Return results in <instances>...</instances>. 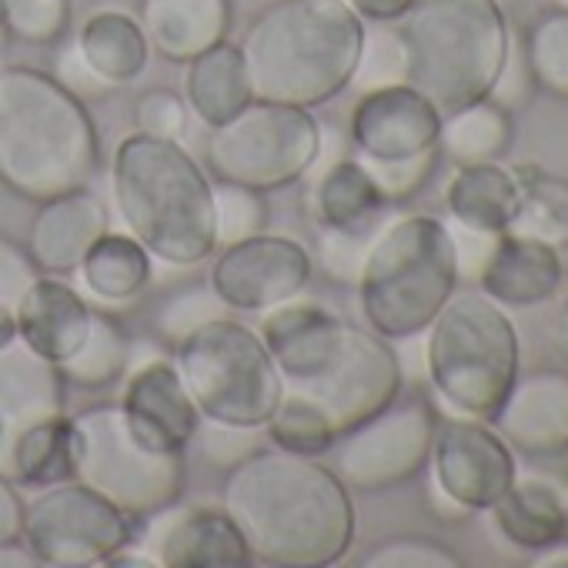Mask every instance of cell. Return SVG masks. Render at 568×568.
<instances>
[{"label": "cell", "instance_id": "cell-1", "mask_svg": "<svg viewBox=\"0 0 568 568\" xmlns=\"http://www.w3.org/2000/svg\"><path fill=\"white\" fill-rule=\"evenodd\" d=\"M221 508L251 558L271 568H325L355 545L352 488L315 458L257 448L227 468Z\"/></svg>", "mask_w": 568, "mask_h": 568}, {"label": "cell", "instance_id": "cell-2", "mask_svg": "<svg viewBox=\"0 0 568 568\" xmlns=\"http://www.w3.org/2000/svg\"><path fill=\"white\" fill-rule=\"evenodd\" d=\"M101 138L84 101L34 68L0 71V184L51 201L98 178Z\"/></svg>", "mask_w": 568, "mask_h": 568}, {"label": "cell", "instance_id": "cell-3", "mask_svg": "<svg viewBox=\"0 0 568 568\" xmlns=\"http://www.w3.org/2000/svg\"><path fill=\"white\" fill-rule=\"evenodd\" d=\"M362 38L348 0H274L237 48L257 101L315 111L352 88Z\"/></svg>", "mask_w": 568, "mask_h": 568}, {"label": "cell", "instance_id": "cell-4", "mask_svg": "<svg viewBox=\"0 0 568 568\" xmlns=\"http://www.w3.org/2000/svg\"><path fill=\"white\" fill-rule=\"evenodd\" d=\"M111 197L151 257L194 267L217 247L211 174L181 141L134 131L111 161Z\"/></svg>", "mask_w": 568, "mask_h": 568}, {"label": "cell", "instance_id": "cell-5", "mask_svg": "<svg viewBox=\"0 0 568 568\" xmlns=\"http://www.w3.org/2000/svg\"><path fill=\"white\" fill-rule=\"evenodd\" d=\"M355 288L375 335L388 342L422 335L458 292L448 224L435 214H402L375 227Z\"/></svg>", "mask_w": 568, "mask_h": 568}, {"label": "cell", "instance_id": "cell-6", "mask_svg": "<svg viewBox=\"0 0 568 568\" xmlns=\"http://www.w3.org/2000/svg\"><path fill=\"white\" fill-rule=\"evenodd\" d=\"M408 84L442 114L491 98L511 38L495 0H422L402 21Z\"/></svg>", "mask_w": 568, "mask_h": 568}, {"label": "cell", "instance_id": "cell-7", "mask_svg": "<svg viewBox=\"0 0 568 568\" xmlns=\"http://www.w3.org/2000/svg\"><path fill=\"white\" fill-rule=\"evenodd\" d=\"M425 365L452 418L491 422L521 375L518 328L485 292H455L425 328Z\"/></svg>", "mask_w": 568, "mask_h": 568}, {"label": "cell", "instance_id": "cell-8", "mask_svg": "<svg viewBox=\"0 0 568 568\" xmlns=\"http://www.w3.org/2000/svg\"><path fill=\"white\" fill-rule=\"evenodd\" d=\"M178 375L201 412V422L264 428L284 398L281 372L247 325L221 315L174 348Z\"/></svg>", "mask_w": 568, "mask_h": 568}, {"label": "cell", "instance_id": "cell-9", "mask_svg": "<svg viewBox=\"0 0 568 568\" xmlns=\"http://www.w3.org/2000/svg\"><path fill=\"white\" fill-rule=\"evenodd\" d=\"M322 124L308 108L251 101L231 121L211 128L204 164L214 181L277 191L302 181L322 158Z\"/></svg>", "mask_w": 568, "mask_h": 568}, {"label": "cell", "instance_id": "cell-10", "mask_svg": "<svg viewBox=\"0 0 568 568\" xmlns=\"http://www.w3.org/2000/svg\"><path fill=\"white\" fill-rule=\"evenodd\" d=\"M81 455L74 478L134 518H148L181 498L184 455L144 448L124 425L121 405H94L74 418Z\"/></svg>", "mask_w": 568, "mask_h": 568}, {"label": "cell", "instance_id": "cell-11", "mask_svg": "<svg viewBox=\"0 0 568 568\" xmlns=\"http://www.w3.org/2000/svg\"><path fill=\"white\" fill-rule=\"evenodd\" d=\"M21 538L44 568H94L138 541V518L68 478L41 488L24 505Z\"/></svg>", "mask_w": 568, "mask_h": 568}, {"label": "cell", "instance_id": "cell-12", "mask_svg": "<svg viewBox=\"0 0 568 568\" xmlns=\"http://www.w3.org/2000/svg\"><path fill=\"white\" fill-rule=\"evenodd\" d=\"M438 412L422 395H398L388 408L345 432L335 445V475L362 495L392 491L425 471Z\"/></svg>", "mask_w": 568, "mask_h": 568}, {"label": "cell", "instance_id": "cell-13", "mask_svg": "<svg viewBox=\"0 0 568 568\" xmlns=\"http://www.w3.org/2000/svg\"><path fill=\"white\" fill-rule=\"evenodd\" d=\"M284 392L312 402L342 438L402 395V362L388 338L348 322L332 365L312 382L284 385Z\"/></svg>", "mask_w": 568, "mask_h": 568}, {"label": "cell", "instance_id": "cell-14", "mask_svg": "<svg viewBox=\"0 0 568 568\" xmlns=\"http://www.w3.org/2000/svg\"><path fill=\"white\" fill-rule=\"evenodd\" d=\"M315 271L312 251L284 234H254L224 244L211 264V292L227 312H267L298 298Z\"/></svg>", "mask_w": 568, "mask_h": 568}, {"label": "cell", "instance_id": "cell-15", "mask_svg": "<svg viewBox=\"0 0 568 568\" xmlns=\"http://www.w3.org/2000/svg\"><path fill=\"white\" fill-rule=\"evenodd\" d=\"M432 485H438L465 511H485L501 498L515 475V452L488 428V422L445 418L432 442Z\"/></svg>", "mask_w": 568, "mask_h": 568}, {"label": "cell", "instance_id": "cell-16", "mask_svg": "<svg viewBox=\"0 0 568 568\" xmlns=\"http://www.w3.org/2000/svg\"><path fill=\"white\" fill-rule=\"evenodd\" d=\"M141 548L161 568H244L254 561L244 535L221 505L171 501L151 515Z\"/></svg>", "mask_w": 568, "mask_h": 568}, {"label": "cell", "instance_id": "cell-17", "mask_svg": "<svg viewBox=\"0 0 568 568\" xmlns=\"http://www.w3.org/2000/svg\"><path fill=\"white\" fill-rule=\"evenodd\" d=\"M128 432L151 452L161 455H184L187 445L197 438L201 412L194 408L178 365L164 355L134 365L124 398L118 402Z\"/></svg>", "mask_w": 568, "mask_h": 568}, {"label": "cell", "instance_id": "cell-18", "mask_svg": "<svg viewBox=\"0 0 568 568\" xmlns=\"http://www.w3.org/2000/svg\"><path fill=\"white\" fill-rule=\"evenodd\" d=\"M438 131L442 111L412 84L365 91L352 111V144L378 161L438 148Z\"/></svg>", "mask_w": 568, "mask_h": 568}, {"label": "cell", "instance_id": "cell-19", "mask_svg": "<svg viewBox=\"0 0 568 568\" xmlns=\"http://www.w3.org/2000/svg\"><path fill=\"white\" fill-rule=\"evenodd\" d=\"M345 318H338L335 312L322 308L318 302H302L292 298L284 305L267 308L257 335L267 345L281 382L284 385H302L318 378L332 358L342 348L345 338Z\"/></svg>", "mask_w": 568, "mask_h": 568}, {"label": "cell", "instance_id": "cell-20", "mask_svg": "<svg viewBox=\"0 0 568 568\" xmlns=\"http://www.w3.org/2000/svg\"><path fill=\"white\" fill-rule=\"evenodd\" d=\"M104 231H111L104 201L88 187L68 191L41 201L28 227V254L44 274H71Z\"/></svg>", "mask_w": 568, "mask_h": 568}, {"label": "cell", "instance_id": "cell-21", "mask_svg": "<svg viewBox=\"0 0 568 568\" xmlns=\"http://www.w3.org/2000/svg\"><path fill=\"white\" fill-rule=\"evenodd\" d=\"M491 425L515 455L568 445V372L541 368L525 378L518 375Z\"/></svg>", "mask_w": 568, "mask_h": 568}, {"label": "cell", "instance_id": "cell-22", "mask_svg": "<svg viewBox=\"0 0 568 568\" xmlns=\"http://www.w3.org/2000/svg\"><path fill=\"white\" fill-rule=\"evenodd\" d=\"M94 308L61 274L38 277L14 308L18 338L41 358L64 365L88 338Z\"/></svg>", "mask_w": 568, "mask_h": 568}, {"label": "cell", "instance_id": "cell-23", "mask_svg": "<svg viewBox=\"0 0 568 568\" xmlns=\"http://www.w3.org/2000/svg\"><path fill=\"white\" fill-rule=\"evenodd\" d=\"M68 382L61 368L28 348L21 338L0 348V448L18 438L24 428L64 415Z\"/></svg>", "mask_w": 568, "mask_h": 568}, {"label": "cell", "instance_id": "cell-24", "mask_svg": "<svg viewBox=\"0 0 568 568\" xmlns=\"http://www.w3.org/2000/svg\"><path fill=\"white\" fill-rule=\"evenodd\" d=\"M561 274V254L551 244L521 231H501L478 288L501 308H528L555 295Z\"/></svg>", "mask_w": 568, "mask_h": 568}, {"label": "cell", "instance_id": "cell-25", "mask_svg": "<svg viewBox=\"0 0 568 568\" xmlns=\"http://www.w3.org/2000/svg\"><path fill=\"white\" fill-rule=\"evenodd\" d=\"M138 21L161 58L187 64L207 48L227 41L231 0H144Z\"/></svg>", "mask_w": 568, "mask_h": 568}, {"label": "cell", "instance_id": "cell-26", "mask_svg": "<svg viewBox=\"0 0 568 568\" xmlns=\"http://www.w3.org/2000/svg\"><path fill=\"white\" fill-rule=\"evenodd\" d=\"M485 511L491 518V528L511 548L538 551V548H545L565 535L568 498L561 491H555L548 481H541L538 475L515 465L511 485Z\"/></svg>", "mask_w": 568, "mask_h": 568}, {"label": "cell", "instance_id": "cell-27", "mask_svg": "<svg viewBox=\"0 0 568 568\" xmlns=\"http://www.w3.org/2000/svg\"><path fill=\"white\" fill-rule=\"evenodd\" d=\"M78 455L81 442L74 418H44L0 448V475H8L21 488H48L74 478Z\"/></svg>", "mask_w": 568, "mask_h": 568}, {"label": "cell", "instance_id": "cell-28", "mask_svg": "<svg viewBox=\"0 0 568 568\" xmlns=\"http://www.w3.org/2000/svg\"><path fill=\"white\" fill-rule=\"evenodd\" d=\"M184 104L187 111L207 124L217 128L224 121H231L234 114H241L254 94H251V78L241 58L237 44H214L204 54L191 58L184 64Z\"/></svg>", "mask_w": 568, "mask_h": 568}, {"label": "cell", "instance_id": "cell-29", "mask_svg": "<svg viewBox=\"0 0 568 568\" xmlns=\"http://www.w3.org/2000/svg\"><path fill=\"white\" fill-rule=\"evenodd\" d=\"M445 204H448L452 221L501 234L511 227L518 204H521L518 174L501 168L498 161L458 164L455 178L448 181Z\"/></svg>", "mask_w": 568, "mask_h": 568}, {"label": "cell", "instance_id": "cell-30", "mask_svg": "<svg viewBox=\"0 0 568 568\" xmlns=\"http://www.w3.org/2000/svg\"><path fill=\"white\" fill-rule=\"evenodd\" d=\"M78 271L84 288L108 305L134 302L154 274L148 247L134 234H118V231H104L91 244Z\"/></svg>", "mask_w": 568, "mask_h": 568}, {"label": "cell", "instance_id": "cell-31", "mask_svg": "<svg viewBox=\"0 0 568 568\" xmlns=\"http://www.w3.org/2000/svg\"><path fill=\"white\" fill-rule=\"evenodd\" d=\"M78 44L88 58V64L111 84L124 88L138 81L148 68V34L138 18L124 11H98L84 21Z\"/></svg>", "mask_w": 568, "mask_h": 568}, {"label": "cell", "instance_id": "cell-32", "mask_svg": "<svg viewBox=\"0 0 568 568\" xmlns=\"http://www.w3.org/2000/svg\"><path fill=\"white\" fill-rule=\"evenodd\" d=\"M385 211V197L375 187L372 174L358 158L335 161L312 191V214L322 227H348L372 231L378 227V214Z\"/></svg>", "mask_w": 568, "mask_h": 568}, {"label": "cell", "instance_id": "cell-33", "mask_svg": "<svg viewBox=\"0 0 568 568\" xmlns=\"http://www.w3.org/2000/svg\"><path fill=\"white\" fill-rule=\"evenodd\" d=\"M511 144V114L495 98L471 101L458 111L442 114L438 151L455 164H485L498 161Z\"/></svg>", "mask_w": 568, "mask_h": 568}, {"label": "cell", "instance_id": "cell-34", "mask_svg": "<svg viewBox=\"0 0 568 568\" xmlns=\"http://www.w3.org/2000/svg\"><path fill=\"white\" fill-rule=\"evenodd\" d=\"M131 362H134V345L124 325L108 312H94L84 345L58 368L68 385L84 392H104L124 378Z\"/></svg>", "mask_w": 568, "mask_h": 568}, {"label": "cell", "instance_id": "cell-35", "mask_svg": "<svg viewBox=\"0 0 568 568\" xmlns=\"http://www.w3.org/2000/svg\"><path fill=\"white\" fill-rule=\"evenodd\" d=\"M521 204L508 231L531 234L551 244L558 254H568V181L541 171L518 174Z\"/></svg>", "mask_w": 568, "mask_h": 568}, {"label": "cell", "instance_id": "cell-36", "mask_svg": "<svg viewBox=\"0 0 568 568\" xmlns=\"http://www.w3.org/2000/svg\"><path fill=\"white\" fill-rule=\"evenodd\" d=\"M525 64L538 91L568 101V8L541 11L525 38Z\"/></svg>", "mask_w": 568, "mask_h": 568}, {"label": "cell", "instance_id": "cell-37", "mask_svg": "<svg viewBox=\"0 0 568 568\" xmlns=\"http://www.w3.org/2000/svg\"><path fill=\"white\" fill-rule=\"evenodd\" d=\"M264 438H267V445H274L281 452L305 455V458H318V455L332 452L335 442H338L328 418L312 402H305L298 395H288V392H284L274 415L267 418Z\"/></svg>", "mask_w": 568, "mask_h": 568}, {"label": "cell", "instance_id": "cell-38", "mask_svg": "<svg viewBox=\"0 0 568 568\" xmlns=\"http://www.w3.org/2000/svg\"><path fill=\"white\" fill-rule=\"evenodd\" d=\"M395 84H408V48H405L402 28L372 24L365 28V38H362L352 88L365 94V91L395 88Z\"/></svg>", "mask_w": 568, "mask_h": 568}, {"label": "cell", "instance_id": "cell-39", "mask_svg": "<svg viewBox=\"0 0 568 568\" xmlns=\"http://www.w3.org/2000/svg\"><path fill=\"white\" fill-rule=\"evenodd\" d=\"M221 315H227V305L211 292V284L197 281V284H184V288H178L158 302L154 332L164 345L178 348L191 332H197L201 325H207Z\"/></svg>", "mask_w": 568, "mask_h": 568}, {"label": "cell", "instance_id": "cell-40", "mask_svg": "<svg viewBox=\"0 0 568 568\" xmlns=\"http://www.w3.org/2000/svg\"><path fill=\"white\" fill-rule=\"evenodd\" d=\"M211 191H214V234L221 247L267 231L271 207L264 191L231 181H211Z\"/></svg>", "mask_w": 568, "mask_h": 568}, {"label": "cell", "instance_id": "cell-41", "mask_svg": "<svg viewBox=\"0 0 568 568\" xmlns=\"http://www.w3.org/2000/svg\"><path fill=\"white\" fill-rule=\"evenodd\" d=\"M4 31L24 44H58L71 28V0H4Z\"/></svg>", "mask_w": 568, "mask_h": 568}, {"label": "cell", "instance_id": "cell-42", "mask_svg": "<svg viewBox=\"0 0 568 568\" xmlns=\"http://www.w3.org/2000/svg\"><path fill=\"white\" fill-rule=\"evenodd\" d=\"M358 161L372 174V181L382 191L385 204H402V201H412L428 184V178L435 174L438 148H428V151L408 154V158H392V161H378V158L358 154Z\"/></svg>", "mask_w": 568, "mask_h": 568}, {"label": "cell", "instance_id": "cell-43", "mask_svg": "<svg viewBox=\"0 0 568 568\" xmlns=\"http://www.w3.org/2000/svg\"><path fill=\"white\" fill-rule=\"evenodd\" d=\"M362 568H462V558L442 541L408 535L375 545L362 558Z\"/></svg>", "mask_w": 568, "mask_h": 568}, {"label": "cell", "instance_id": "cell-44", "mask_svg": "<svg viewBox=\"0 0 568 568\" xmlns=\"http://www.w3.org/2000/svg\"><path fill=\"white\" fill-rule=\"evenodd\" d=\"M372 231H348V227H322V237H318V264L322 271L338 281V284H355L358 281V271H362V261H365V251L372 244Z\"/></svg>", "mask_w": 568, "mask_h": 568}, {"label": "cell", "instance_id": "cell-45", "mask_svg": "<svg viewBox=\"0 0 568 568\" xmlns=\"http://www.w3.org/2000/svg\"><path fill=\"white\" fill-rule=\"evenodd\" d=\"M134 121L141 134L181 141L187 131V104L174 91H148L134 104Z\"/></svg>", "mask_w": 568, "mask_h": 568}, {"label": "cell", "instance_id": "cell-46", "mask_svg": "<svg viewBox=\"0 0 568 568\" xmlns=\"http://www.w3.org/2000/svg\"><path fill=\"white\" fill-rule=\"evenodd\" d=\"M51 78L64 88V91H71L78 101H101V98H108L114 88L88 64V58H84V51H81V44H78V38L74 41H61V48H58V54H54V71H51Z\"/></svg>", "mask_w": 568, "mask_h": 568}, {"label": "cell", "instance_id": "cell-47", "mask_svg": "<svg viewBox=\"0 0 568 568\" xmlns=\"http://www.w3.org/2000/svg\"><path fill=\"white\" fill-rule=\"evenodd\" d=\"M448 224V234H452V247H455V267H458V281H468V284H478L495 247H498V237L495 231H478V227H468V224H458V221H445Z\"/></svg>", "mask_w": 568, "mask_h": 568}, {"label": "cell", "instance_id": "cell-48", "mask_svg": "<svg viewBox=\"0 0 568 568\" xmlns=\"http://www.w3.org/2000/svg\"><path fill=\"white\" fill-rule=\"evenodd\" d=\"M257 432H261V428H234V425L201 422L197 438H201V445H204L207 462H214L217 468H231V465H237L241 458H247L251 452L264 448L267 438L261 442Z\"/></svg>", "mask_w": 568, "mask_h": 568}, {"label": "cell", "instance_id": "cell-49", "mask_svg": "<svg viewBox=\"0 0 568 568\" xmlns=\"http://www.w3.org/2000/svg\"><path fill=\"white\" fill-rule=\"evenodd\" d=\"M38 277H41V271L31 261L28 247L0 234V302L14 312L18 302L31 292V284Z\"/></svg>", "mask_w": 568, "mask_h": 568}, {"label": "cell", "instance_id": "cell-50", "mask_svg": "<svg viewBox=\"0 0 568 568\" xmlns=\"http://www.w3.org/2000/svg\"><path fill=\"white\" fill-rule=\"evenodd\" d=\"M348 4L368 24H398L422 4V0H348Z\"/></svg>", "mask_w": 568, "mask_h": 568}, {"label": "cell", "instance_id": "cell-51", "mask_svg": "<svg viewBox=\"0 0 568 568\" xmlns=\"http://www.w3.org/2000/svg\"><path fill=\"white\" fill-rule=\"evenodd\" d=\"M24 528V501L18 495V485L0 475V541H18Z\"/></svg>", "mask_w": 568, "mask_h": 568}, {"label": "cell", "instance_id": "cell-52", "mask_svg": "<svg viewBox=\"0 0 568 568\" xmlns=\"http://www.w3.org/2000/svg\"><path fill=\"white\" fill-rule=\"evenodd\" d=\"M34 565H41V561L34 558V551L28 545H21V538L0 541V568H34Z\"/></svg>", "mask_w": 568, "mask_h": 568}, {"label": "cell", "instance_id": "cell-53", "mask_svg": "<svg viewBox=\"0 0 568 568\" xmlns=\"http://www.w3.org/2000/svg\"><path fill=\"white\" fill-rule=\"evenodd\" d=\"M531 568H568V535L538 548V555L531 558Z\"/></svg>", "mask_w": 568, "mask_h": 568}, {"label": "cell", "instance_id": "cell-54", "mask_svg": "<svg viewBox=\"0 0 568 568\" xmlns=\"http://www.w3.org/2000/svg\"><path fill=\"white\" fill-rule=\"evenodd\" d=\"M551 348L568 365V295H565V302H561V308H558V315L551 322Z\"/></svg>", "mask_w": 568, "mask_h": 568}, {"label": "cell", "instance_id": "cell-55", "mask_svg": "<svg viewBox=\"0 0 568 568\" xmlns=\"http://www.w3.org/2000/svg\"><path fill=\"white\" fill-rule=\"evenodd\" d=\"M18 338V325H14V312L0 302V348H4L8 342H14Z\"/></svg>", "mask_w": 568, "mask_h": 568}, {"label": "cell", "instance_id": "cell-56", "mask_svg": "<svg viewBox=\"0 0 568 568\" xmlns=\"http://www.w3.org/2000/svg\"><path fill=\"white\" fill-rule=\"evenodd\" d=\"M495 4H498V8H505V4H511V0H495Z\"/></svg>", "mask_w": 568, "mask_h": 568}, {"label": "cell", "instance_id": "cell-57", "mask_svg": "<svg viewBox=\"0 0 568 568\" xmlns=\"http://www.w3.org/2000/svg\"><path fill=\"white\" fill-rule=\"evenodd\" d=\"M0 4H4V0H0ZM0 31H4V18H0Z\"/></svg>", "mask_w": 568, "mask_h": 568}, {"label": "cell", "instance_id": "cell-58", "mask_svg": "<svg viewBox=\"0 0 568 568\" xmlns=\"http://www.w3.org/2000/svg\"><path fill=\"white\" fill-rule=\"evenodd\" d=\"M565 535H568V515H565Z\"/></svg>", "mask_w": 568, "mask_h": 568}, {"label": "cell", "instance_id": "cell-59", "mask_svg": "<svg viewBox=\"0 0 568 568\" xmlns=\"http://www.w3.org/2000/svg\"><path fill=\"white\" fill-rule=\"evenodd\" d=\"M0 438H4V428H0Z\"/></svg>", "mask_w": 568, "mask_h": 568}, {"label": "cell", "instance_id": "cell-60", "mask_svg": "<svg viewBox=\"0 0 568 568\" xmlns=\"http://www.w3.org/2000/svg\"><path fill=\"white\" fill-rule=\"evenodd\" d=\"M565 4H568V0H565Z\"/></svg>", "mask_w": 568, "mask_h": 568}]
</instances>
